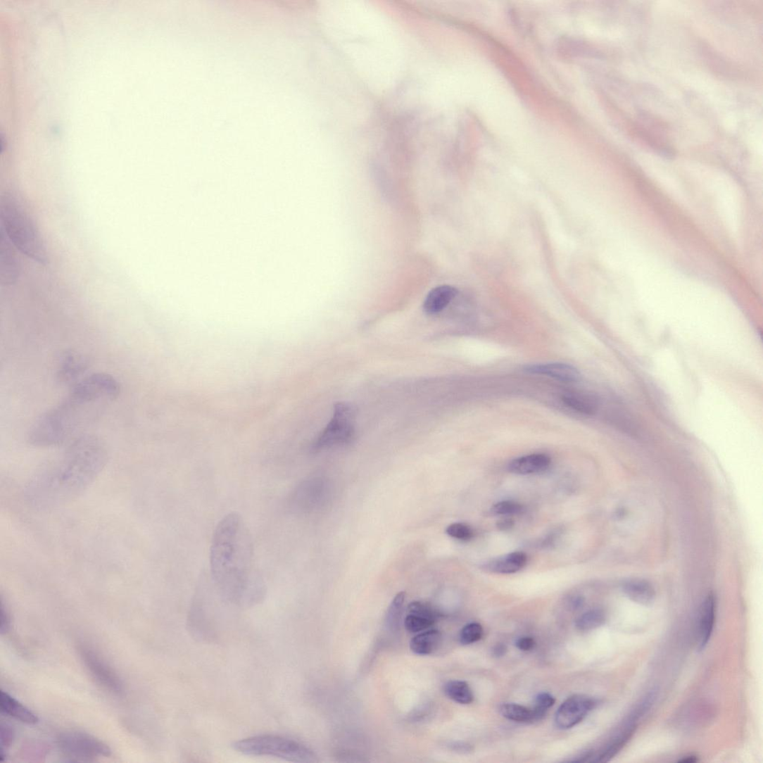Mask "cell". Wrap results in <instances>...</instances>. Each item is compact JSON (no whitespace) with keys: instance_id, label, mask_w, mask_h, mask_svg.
I'll return each mask as SVG.
<instances>
[{"instance_id":"4dcf8cb0","label":"cell","mask_w":763,"mask_h":763,"mask_svg":"<svg viewBox=\"0 0 763 763\" xmlns=\"http://www.w3.org/2000/svg\"><path fill=\"white\" fill-rule=\"evenodd\" d=\"M15 738V732L9 724L1 723L0 726V740H1V755L0 759L2 762L6 758L8 749L11 746Z\"/></svg>"},{"instance_id":"ba28073f","label":"cell","mask_w":763,"mask_h":763,"mask_svg":"<svg viewBox=\"0 0 763 763\" xmlns=\"http://www.w3.org/2000/svg\"><path fill=\"white\" fill-rule=\"evenodd\" d=\"M79 652L87 669L97 683L113 694L120 695L123 692V683L118 673L92 648L81 645Z\"/></svg>"},{"instance_id":"8992f818","label":"cell","mask_w":763,"mask_h":763,"mask_svg":"<svg viewBox=\"0 0 763 763\" xmlns=\"http://www.w3.org/2000/svg\"><path fill=\"white\" fill-rule=\"evenodd\" d=\"M63 753L81 761H91L100 757L111 755V749L95 736L81 731L61 733L57 739Z\"/></svg>"},{"instance_id":"d6a6232c","label":"cell","mask_w":763,"mask_h":763,"mask_svg":"<svg viewBox=\"0 0 763 763\" xmlns=\"http://www.w3.org/2000/svg\"><path fill=\"white\" fill-rule=\"evenodd\" d=\"M516 646L521 651L529 652L535 648L536 641L531 638L523 637L516 641Z\"/></svg>"},{"instance_id":"4316f807","label":"cell","mask_w":763,"mask_h":763,"mask_svg":"<svg viewBox=\"0 0 763 763\" xmlns=\"http://www.w3.org/2000/svg\"><path fill=\"white\" fill-rule=\"evenodd\" d=\"M408 614L422 617L437 622L441 617L438 610L431 605L422 602H413L407 607Z\"/></svg>"},{"instance_id":"9c48e42d","label":"cell","mask_w":763,"mask_h":763,"mask_svg":"<svg viewBox=\"0 0 763 763\" xmlns=\"http://www.w3.org/2000/svg\"><path fill=\"white\" fill-rule=\"evenodd\" d=\"M597 705L594 698L584 695H572L558 708L555 724L558 729L567 730L577 726Z\"/></svg>"},{"instance_id":"d4e9b609","label":"cell","mask_w":763,"mask_h":763,"mask_svg":"<svg viewBox=\"0 0 763 763\" xmlns=\"http://www.w3.org/2000/svg\"><path fill=\"white\" fill-rule=\"evenodd\" d=\"M606 617L603 610L593 609L580 616L576 622V628L581 631H588L602 626Z\"/></svg>"},{"instance_id":"44dd1931","label":"cell","mask_w":763,"mask_h":763,"mask_svg":"<svg viewBox=\"0 0 763 763\" xmlns=\"http://www.w3.org/2000/svg\"><path fill=\"white\" fill-rule=\"evenodd\" d=\"M623 591L635 603L648 605L655 599V591L650 583L641 580L628 581L623 586Z\"/></svg>"},{"instance_id":"7402d4cb","label":"cell","mask_w":763,"mask_h":763,"mask_svg":"<svg viewBox=\"0 0 763 763\" xmlns=\"http://www.w3.org/2000/svg\"><path fill=\"white\" fill-rule=\"evenodd\" d=\"M443 691L455 702L469 705L474 701V694L468 683L463 681H450L445 683Z\"/></svg>"},{"instance_id":"277c9868","label":"cell","mask_w":763,"mask_h":763,"mask_svg":"<svg viewBox=\"0 0 763 763\" xmlns=\"http://www.w3.org/2000/svg\"><path fill=\"white\" fill-rule=\"evenodd\" d=\"M0 217L11 244L29 258L46 265L48 258L44 240L20 199L11 193L4 194L0 198Z\"/></svg>"},{"instance_id":"3957f363","label":"cell","mask_w":763,"mask_h":763,"mask_svg":"<svg viewBox=\"0 0 763 763\" xmlns=\"http://www.w3.org/2000/svg\"><path fill=\"white\" fill-rule=\"evenodd\" d=\"M107 456L106 445L99 438L82 435L75 439L60 460L31 483L30 500L42 507L71 500L91 484L105 466Z\"/></svg>"},{"instance_id":"f546056e","label":"cell","mask_w":763,"mask_h":763,"mask_svg":"<svg viewBox=\"0 0 763 763\" xmlns=\"http://www.w3.org/2000/svg\"><path fill=\"white\" fill-rule=\"evenodd\" d=\"M493 515L512 516L523 512V506L514 501H503L495 504L491 510Z\"/></svg>"},{"instance_id":"5bb4252c","label":"cell","mask_w":763,"mask_h":763,"mask_svg":"<svg viewBox=\"0 0 763 763\" xmlns=\"http://www.w3.org/2000/svg\"><path fill=\"white\" fill-rule=\"evenodd\" d=\"M551 464L550 456L535 453L517 458L508 464V470L518 475L538 474L544 472Z\"/></svg>"},{"instance_id":"1f68e13d","label":"cell","mask_w":763,"mask_h":763,"mask_svg":"<svg viewBox=\"0 0 763 763\" xmlns=\"http://www.w3.org/2000/svg\"><path fill=\"white\" fill-rule=\"evenodd\" d=\"M446 531L449 536L460 541H467L472 539L474 537V532L472 528L461 523H455L450 525L447 528Z\"/></svg>"},{"instance_id":"836d02e7","label":"cell","mask_w":763,"mask_h":763,"mask_svg":"<svg viewBox=\"0 0 763 763\" xmlns=\"http://www.w3.org/2000/svg\"><path fill=\"white\" fill-rule=\"evenodd\" d=\"M1 617H0V632L2 634L7 633L11 629V619L5 610L4 605L1 606Z\"/></svg>"},{"instance_id":"30bf717a","label":"cell","mask_w":763,"mask_h":763,"mask_svg":"<svg viewBox=\"0 0 763 763\" xmlns=\"http://www.w3.org/2000/svg\"><path fill=\"white\" fill-rule=\"evenodd\" d=\"M89 367V360L84 355L73 351H67L61 355L58 366L57 378L62 384L74 386L77 384L85 374Z\"/></svg>"},{"instance_id":"4fadbf2b","label":"cell","mask_w":763,"mask_h":763,"mask_svg":"<svg viewBox=\"0 0 763 763\" xmlns=\"http://www.w3.org/2000/svg\"><path fill=\"white\" fill-rule=\"evenodd\" d=\"M524 371L531 374L549 377L564 383H574L580 378L576 367L566 363H543L527 365Z\"/></svg>"},{"instance_id":"e575fe53","label":"cell","mask_w":763,"mask_h":763,"mask_svg":"<svg viewBox=\"0 0 763 763\" xmlns=\"http://www.w3.org/2000/svg\"><path fill=\"white\" fill-rule=\"evenodd\" d=\"M515 525L514 520L511 518H505L498 521L497 526L500 530L507 531L511 529Z\"/></svg>"},{"instance_id":"5b68a950","label":"cell","mask_w":763,"mask_h":763,"mask_svg":"<svg viewBox=\"0 0 763 763\" xmlns=\"http://www.w3.org/2000/svg\"><path fill=\"white\" fill-rule=\"evenodd\" d=\"M236 752L248 756L272 757L292 762H315L316 756L307 746L275 735H261L235 742Z\"/></svg>"},{"instance_id":"8d00e7d4","label":"cell","mask_w":763,"mask_h":763,"mask_svg":"<svg viewBox=\"0 0 763 763\" xmlns=\"http://www.w3.org/2000/svg\"><path fill=\"white\" fill-rule=\"evenodd\" d=\"M584 599L580 595L572 597L570 600V606L572 609L578 610L581 608L584 605Z\"/></svg>"},{"instance_id":"f35d334b","label":"cell","mask_w":763,"mask_h":763,"mask_svg":"<svg viewBox=\"0 0 763 763\" xmlns=\"http://www.w3.org/2000/svg\"><path fill=\"white\" fill-rule=\"evenodd\" d=\"M697 761H698L697 757L695 756L691 755V756L684 757L681 759H680L679 762H683V763H685V762L686 763H693V762H696Z\"/></svg>"},{"instance_id":"83f0119b","label":"cell","mask_w":763,"mask_h":763,"mask_svg":"<svg viewBox=\"0 0 763 763\" xmlns=\"http://www.w3.org/2000/svg\"><path fill=\"white\" fill-rule=\"evenodd\" d=\"M483 634H484V631H483L479 623H469L461 630L460 641L462 645L473 644L480 641L483 637Z\"/></svg>"},{"instance_id":"603a6c76","label":"cell","mask_w":763,"mask_h":763,"mask_svg":"<svg viewBox=\"0 0 763 763\" xmlns=\"http://www.w3.org/2000/svg\"><path fill=\"white\" fill-rule=\"evenodd\" d=\"M500 714L505 718L513 721L530 723L536 721L533 709L517 704L507 703L500 708Z\"/></svg>"},{"instance_id":"8fae6325","label":"cell","mask_w":763,"mask_h":763,"mask_svg":"<svg viewBox=\"0 0 763 763\" xmlns=\"http://www.w3.org/2000/svg\"><path fill=\"white\" fill-rule=\"evenodd\" d=\"M15 251L4 231L0 239V283L8 286L16 283L20 275V265Z\"/></svg>"},{"instance_id":"6da1fadb","label":"cell","mask_w":763,"mask_h":763,"mask_svg":"<svg viewBox=\"0 0 763 763\" xmlns=\"http://www.w3.org/2000/svg\"><path fill=\"white\" fill-rule=\"evenodd\" d=\"M253 555L244 518L236 512L227 515L213 532L210 563L215 586L228 602L248 606L262 599L263 585L253 571Z\"/></svg>"},{"instance_id":"f1b7e54d","label":"cell","mask_w":763,"mask_h":763,"mask_svg":"<svg viewBox=\"0 0 763 763\" xmlns=\"http://www.w3.org/2000/svg\"><path fill=\"white\" fill-rule=\"evenodd\" d=\"M555 703V699L552 695L546 693L539 694L536 697L535 707L532 708L536 721L543 719Z\"/></svg>"},{"instance_id":"7c38bea8","label":"cell","mask_w":763,"mask_h":763,"mask_svg":"<svg viewBox=\"0 0 763 763\" xmlns=\"http://www.w3.org/2000/svg\"><path fill=\"white\" fill-rule=\"evenodd\" d=\"M638 721L629 716L623 722L619 731L615 734L614 738L603 749V751L598 755L593 762H606L614 758L624 748L631 740L636 730L638 729Z\"/></svg>"},{"instance_id":"ffe728a7","label":"cell","mask_w":763,"mask_h":763,"mask_svg":"<svg viewBox=\"0 0 763 763\" xmlns=\"http://www.w3.org/2000/svg\"><path fill=\"white\" fill-rule=\"evenodd\" d=\"M562 402L579 413L592 415L598 410L597 399L591 394L581 392H567L563 394Z\"/></svg>"},{"instance_id":"e0dca14e","label":"cell","mask_w":763,"mask_h":763,"mask_svg":"<svg viewBox=\"0 0 763 763\" xmlns=\"http://www.w3.org/2000/svg\"><path fill=\"white\" fill-rule=\"evenodd\" d=\"M0 709L2 713L25 724H36L39 721L32 711L4 691L0 692Z\"/></svg>"},{"instance_id":"2e32d148","label":"cell","mask_w":763,"mask_h":763,"mask_svg":"<svg viewBox=\"0 0 763 763\" xmlns=\"http://www.w3.org/2000/svg\"><path fill=\"white\" fill-rule=\"evenodd\" d=\"M527 563V556L524 553L515 552L492 559L483 565L487 572L498 574H512L522 569Z\"/></svg>"},{"instance_id":"d6986e66","label":"cell","mask_w":763,"mask_h":763,"mask_svg":"<svg viewBox=\"0 0 763 763\" xmlns=\"http://www.w3.org/2000/svg\"><path fill=\"white\" fill-rule=\"evenodd\" d=\"M441 633L436 629L422 631L410 641V650L418 655H429L435 652L441 644Z\"/></svg>"},{"instance_id":"52a82bcc","label":"cell","mask_w":763,"mask_h":763,"mask_svg":"<svg viewBox=\"0 0 763 763\" xmlns=\"http://www.w3.org/2000/svg\"><path fill=\"white\" fill-rule=\"evenodd\" d=\"M354 410L351 405L342 403L335 405L332 421L315 441L314 449L321 450L350 442L354 436Z\"/></svg>"},{"instance_id":"484cf974","label":"cell","mask_w":763,"mask_h":763,"mask_svg":"<svg viewBox=\"0 0 763 763\" xmlns=\"http://www.w3.org/2000/svg\"><path fill=\"white\" fill-rule=\"evenodd\" d=\"M436 623L434 620L410 614L404 620L405 628L410 633L422 632L434 626Z\"/></svg>"},{"instance_id":"cb8c5ba5","label":"cell","mask_w":763,"mask_h":763,"mask_svg":"<svg viewBox=\"0 0 763 763\" xmlns=\"http://www.w3.org/2000/svg\"><path fill=\"white\" fill-rule=\"evenodd\" d=\"M405 600V593H398L394 596L387 610L386 625L388 629L391 632H398L400 629Z\"/></svg>"},{"instance_id":"7a4b0ae2","label":"cell","mask_w":763,"mask_h":763,"mask_svg":"<svg viewBox=\"0 0 763 763\" xmlns=\"http://www.w3.org/2000/svg\"><path fill=\"white\" fill-rule=\"evenodd\" d=\"M120 391L118 380L111 375L84 377L72 386L65 400L38 420L30 431V443L53 447L78 438L118 398Z\"/></svg>"},{"instance_id":"74e56055","label":"cell","mask_w":763,"mask_h":763,"mask_svg":"<svg viewBox=\"0 0 763 763\" xmlns=\"http://www.w3.org/2000/svg\"><path fill=\"white\" fill-rule=\"evenodd\" d=\"M453 749L455 750V751L460 752H463V753H467L469 752H472V750H473L472 746H470L469 745H467V744H464V743H460V744L456 743L454 745H453Z\"/></svg>"},{"instance_id":"ac0fdd59","label":"cell","mask_w":763,"mask_h":763,"mask_svg":"<svg viewBox=\"0 0 763 763\" xmlns=\"http://www.w3.org/2000/svg\"><path fill=\"white\" fill-rule=\"evenodd\" d=\"M457 294V289L448 285L440 286L431 290L424 303V312L430 315L442 312Z\"/></svg>"},{"instance_id":"d590c367","label":"cell","mask_w":763,"mask_h":763,"mask_svg":"<svg viewBox=\"0 0 763 763\" xmlns=\"http://www.w3.org/2000/svg\"><path fill=\"white\" fill-rule=\"evenodd\" d=\"M507 646L503 643L496 645L492 650L493 655L496 657H501L507 652Z\"/></svg>"},{"instance_id":"9a60e30c","label":"cell","mask_w":763,"mask_h":763,"mask_svg":"<svg viewBox=\"0 0 763 763\" xmlns=\"http://www.w3.org/2000/svg\"><path fill=\"white\" fill-rule=\"evenodd\" d=\"M716 619V601L713 594L706 598L699 618L698 648L703 650L713 634Z\"/></svg>"}]
</instances>
